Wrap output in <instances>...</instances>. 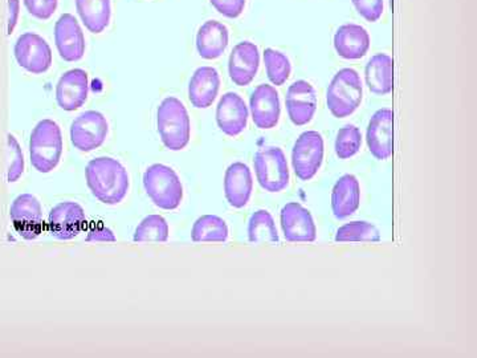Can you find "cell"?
<instances>
[{
	"label": "cell",
	"instance_id": "836d02e7",
	"mask_svg": "<svg viewBox=\"0 0 477 358\" xmlns=\"http://www.w3.org/2000/svg\"><path fill=\"white\" fill-rule=\"evenodd\" d=\"M358 14L368 22H378L385 10L383 0H351Z\"/></svg>",
	"mask_w": 477,
	"mask_h": 358
},
{
	"label": "cell",
	"instance_id": "7a4b0ae2",
	"mask_svg": "<svg viewBox=\"0 0 477 358\" xmlns=\"http://www.w3.org/2000/svg\"><path fill=\"white\" fill-rule=\"evenodd\" d=\"M157 126L163 145L170 151H182L189 145L192 124L186 107L180 100L168 97L161 102L157 111Z\"/></svg>",
	"mask_w": 477,
	"mask_h": 358
},
{
	"label": "cell",
	"instance_id": "ba28073f",
	"mask_svg": "<svg viewBox=\"0 0 477 358\" xmlns=\"http://www.w3.org/2000/svg\"><path fill=\"white\" fill-rule=\"evenodd\" d=\"M108 131L109 125L104 114L96 111H84L70 125V141L80 152H93L105 142Z\"/></svg>",
	"mask_w": 477,
	"mask_h": 358
},
{
	"label": "cell",
	"instance_id": "8fae6325",
	"mask_svg": "<svg viewBox=\"0 0 477 358\" xmlns=\"http://www.w3.org/2000/svg\"><path fill=\"white\" fill-rule=\"evenodd\" d=\"M15 230L25 239H36L43 231V211L36 196L23 194L15 199L10 210Z\"/></svg>",
	"mask_w": 477,
	"mask_h": 358
},
{
	"label": "cell",
	"instance_id": "d4e9b609",
	"mask_svg": "<svg viewBox=\"0 0 477 358\" xmlns=\"http://www.w3.org/2000/svg\"><path fill=\"white\" fill-rule=\"evenodd\" d=\"M228 46V28L216 20H207L197 35V49L201 58L215 60Z\"/></svg>",
	"mask_w": 477,
	"mask_h": 358
},
{
	"label": "cell",
	"instance_id": "e575fe53",
	"mask_svg": "<svg viewBox=\"0 0 477 358\" xmlns=\"http://www.w3.org/2000/svg\"><path fill=\"white\" fill-rule=\"evenodd\" d=\"M26 7L32 16L48 20L57 10V0H25Z\"/></svg>",
	"mask_w": 477,
	"mask_h": 358
},
{
	"label": "cell",
	"instance_id": "2e32d148",
	"mask_svg": "<svg viewBox=\"0 0 477 358\" xmlns=\"http://www.w3.org/2000/svg\"><path fill=\"white\" fill-rule=\"evenodd\" d=\"M254 124L259 129H272L279 124L280 97L276 88L262 84L254 90L250 101Z\"/></svg>",
	"mask_w": 477,
	"mask_h": 358
},
{
	"label": "cell",
	"instance_id": "277c9868",
	"mask_svg": "<svg viewBox=\"0 0 477 358\" xmlns=\"http://www.w3.org/2000/svg\"><path fill=\"white\" fill-rule=\"evenodd\" d=\"M364 99V87L358 72L344 68L336 73L332 83L327 88V110L337 119L349 117L358 110Z\"/></svg>",
	"mask_w": 477,
	"mask_h": 358
},
{
	"label": "cell",
	"instance_id": "6da1fadb",
	"mask_svg": "<svg viewBox=\"0 0 477 358\" xmlns=\"http://www.w3.org/2000/svg\"><path fill=\"white\" fill-rule=\"evenodd\" d=\"M88 187L101 204H121L129 192L127 169L110 157H99L90 161L85 169Z\"/></svg>",
	"mask_w": 477,
	"mask_h": 358
},
{
	"label": "cell",
	"instance_id": "1f68e13d",
	"mask_svg": "<svg viewBox=\"0 0 477 358\" xmlns=\"http://www.w3.org/2000/svg\"><path fill=\"white\" fill-rule=\"evenodd\" d=\"M362 145L361 131L356 125H345L336 138V154L339 160H349L359 152Z\"/></svg>",
	"mask_w": 477,
	"mask_h": 358
},
{
	"label": "cell",
	"instance_id": "7c38bea8",
	"mask_svg": "<svg viewBox=\"0 0 477 358\" xmlns=\"http://www.w3.org/2000/svg\"><path fill=\"white\" fill-rule=\"evenodd\" d=\"M52 237L60 240H70L78 237L87 226L84 208L76 202H63L52 208L48 219Z\"/></svg>",
	"mask_w": 477,
	"mask_h": 358
},
{
	"label": "cell",
	"instance_id": "ffe728a7",
	"mask_svg": "<svg viewBox=\"0 0 477 358\" xmlns=\"http://www.w3.org/2000/svg\"><path fill=\"white\" fill-rule=\"evenodd\" d=\"M221 76L213 67H201L195 70L189 84V100L192 107L207 110L218 96Z\"/></svg>",
	"mask_w": 477,
	"mask_h": 358
},
{
	"label": "cell",
	"instance_id": "d6a6232c",
	"mask_svg": "<svg viewBox=\"0 0 477 358\" xmlns=\"http://www.w3.org/2000/svg\"><path fill=\"white\" fill-rule=\"evenodd\" d=\"M8 152H10L13 160L8 166L7 179L8 182H16L25 172V160H23V153L20 151L19 143L11 134L8 136Z\"/></svg>",
	"mask_w": 477,
	"mask_h": 358
},
{
	"label": "cell",
	"instance_id": "d6986e66",
	"mask_svg": "<svg viewBox=\"0 0 477 358\" xmlns=\"http://www.w3.org/2000/svg\"><path fill=\"white\" fill-rule=\"evenodd\" d=\"M89 85L84 69H70L64 73L57 87V101L61 110H80L88 99Z\"/></svg>",
	"mask_w": 477,
	"mask_h": 358
},
{
	"label": "cell",
	"instance_id": "603a6c76",
	"mask_svg": "<svg viewBox=\"0 0 477 358\" xmlns=\"http://www.w3.org/2000/svg\"><path fill=\"white\" fill-rule=\"evenodd\" d=\"M365 79L366 85L374 95H390L394 90L393 58L386 54L374 55L366 66Z\"/></svg>",
	"mask_w": 477,
	"mask_h": 358
},
{
	"label": "cell",
	"instance_id": "3957f363",
	"mask_svg": "<svg viewBox=\"0 0 477 358\" xmlns=\"http://www.w3.org/2000/svg\"><path fill=\"white\" fill-rule=\"evenodd\" d=\"M63 154V136L60 126L52 120H43L35 126L29 141L31 163L39 173L57 169Z\"/></svg>",
	"mask_w": 477,
	"mask_h": 358
},
{
	"label": "cell",
	"instance_id": "8992f818",
	"mask_svg": "<svg viewBox=\"0 0 477 358\" xmlns=\"http://www.w3.org/2000/svg\"><path fill=\"white\" fill-rule=\"evenodd\" d=\"M254 172L260 186L269 193H280L289 184L285 154L280 148L269 146L254 154Z\"/></svg>",
	"mask_w": 477,
	"mask_h": 358
},
{
	"label": "cell",
	"instance_id": "5b68a950",
	"mask_svg": "<svg viewBox=\"0 0 477 358\" xmlns=\"http://www.w3.org/2000/svg\"><path fill=\"white\" fill-rule=\"evenodd\" d=\"M143 186L155 206L162 210H175L183 199V186L171 167L155 163L143 174Z\"/></svg>",
	"mask_w": 477,
	"mask_h": 358
},
{
	"label": "cell",
	"instance_id": "9c48e42d",
	"mask_svg": "<svg viewBox=\"0 0 477 358\" xmlns=\"http://www.w3.org/2000/svg\"><path fill=\"white\" fill-rule=\"evenodd\" d=\"M15 58L22 68L34 75H42L52 66V51L49 44L34 32L23 34L15 44Z\"/></svg>",
	"mask_w": 477,
	"mask_h": 358
},
{
	"label": "cell",
	"instance_id": "4316f807",
	"mask_svg": "<svg viewBox=\"0 0 477 358\" xmlns=\"http://www.w3.org/2000/svg\"><path fill=\"white\" fill-rule=\"evenodd\" d=\"M192 239L194 242H225L228 227L223 219L216 216H203L192 226Z\"/></svg>",
	"mask_w": 477,
	"mask_h": 358
},
{
	"label": "cell",
	"instance_id": "4dcf8cb0",
	"mask_svg": "<svg viewBox=\"0 0 477 358\" xmlns=\"http://www.w3.org/2000/svg\"><path fill=\"white\" fill-rule=\"evenodd\" d=\"M264 63L269 80L276 87L286 83L291 76V61L285 55L276 49L267 48L264 51Z\"/></svg>",
	"mask_w": 477,
	"mask_h": 358
},
{
	"label": "cell",
	"instance_id": "4fadbf2b",
	"mask_svg": "<svg viewBox=\"0 0 477 358\" xmlns=\"http://www.w3.org/2000/svg\"><path fill=\"white\" fill-rule=\"evenodd\" d=\"M55 43L58 54L68 63L81 60L85 54V37L83 29L73 15H61L55 26Z\"/></svg>",
	"mask_w": 477,
	"mask_h": 358
},
{
	"label": "cell",
	"instance_id": "d590c367",
	"mask_svg": "<svg viewBox=\"0 0 477 358\" xmlns=\"http://www.w3.org/2000/svg\"><path fill=\"white\" fill-rule=\"evenodd\" d=\"M219 14L230 19H236L243 14L247 0H210Z\"/></svg>",
	"mask_w": 477,
	"mask_h": 358
},
{
	"label": "cell",
	"instance_id": "83f0119b",
	"mask_svg": "<svg viewBox=\"0 0 477 358\" xmlns=\"http://www.w3.org/2000/svg\"><path fill=\"white\" fill-rule=\"evenodd\" d=\"M248 239L251 243H279L276 225L267 210H259L248 222Z\"/></svg>",
	"mask_w": 477,
	"mask_h": 358
},
{
	"label": "cell",
	"instance_id": "9a60e30c",
	"mask_svg": "<svg viewBox=\"0 0 477 358\" xmlns=\"http://www.w3.org/2000/svg\"><path fill=\"white\" fill-rule=\"evenodd\" d=\"M286 111L296 126L309 124L317 110L315 88L306 80L295 81L286 93Z\"/></svg>",
	"mask_w": 477,
	"mask_h": 358
},
{
	"label": "cell",
	"instance_id": "74e56055",
	"mask_svg": "<svg viewBox=\"0 0 477 358\" xmlns=\"http://www.w3.org/2000/svg\"><path fill=\"white\" fill-rule=\"evenodd\" d=\"M8 5H10V29L8 31H13L15 25H16L17 15H19V0H8Z\"/></svg>",
	"mask_w": 477,
	"mask_h": 358
},
{
	"label": "cell",
	"instance_id": "8d00e7d4",
	"mask_svg": "<svg viewBox=\"0 0 477 358\" xmlns=\"http://www.w3.org/2000/svg\"><path fill=\"white\" fill-rule=\"evenodd\" d=\"M88 243L90 242H105L114 243L116 242V237H114L113 231L110 228L105 227L104 225L93 226L90 228L89 233L87 237Z\"/></svg>",
	"mask_w": 477,
	"mask_h": 358
},
{
	"label": "cell",
	"instance_id": "cb8c5ba5",
	"mask_svg": "<svg viewBox=\"0 0 477 358\" xmlns=\"http://www.w3.org/2000/svg\"><path fill=\"white\" fill-rule=\"evenodd\" d=\"M361 204V187L358 179L351 174H345L333 187L332 210L336 218L345 219L353 216Z\"/></svg>",
	"mask_w": 477,
	"mask_h": 358
},
{
	"label": "cell",
	"instance_id": "f1b7e54d",
	"mask_svg": "<svg viewBox=\"0 0 477 358\" xmlns=\"http://www.w3.org/2000/svg\"><path fill=\"white\" fill-rule=\"evenodd\" d=\"M169 239V225L161 216H149L140 223L134 233V242L163 243Z\"/></svg>",
	"mask_w": 477,
	"mask_h": 358
},
{
	"label": "cell",
	"instance_id": "e0dca14e",
	"mask_svg": "<svg viewBox=\"0 0 477 358\" xmlns=\"http://www.w3.org/2000/svg\"><path fill=\"white\" fill-rule=\"evenodd\" d=\"M248 114L244 100L238 93L228 92L216 107V122L224 134L236 137L247 128Z\"/></svg>",
	"mask_w": 477,
	"mask_h": 358
},
{
	"label": "cell",
	"instance_id": "30bf717a",
	"mask_svg": "<svg viewBox=\"0 0 477 358\" xmlns=\"http://www.w3.org/2000/svg\"><path fill=\"white\" fill-rule=\"evenodd\" d=\"M368 151L378 161H386L394 154V111L390 108L377 111L368 121L366 133Z\"/></svg>",
	"mask_w": 477,
	"mask_h": 358
},
{
	"label": "cell",
	"instance_id": "44dd1931",
	"mask_svg": "<svg viewBox=\"0 0 477 358\" xmlns=\"http://www.w3.org/2000/svg\"><path fill=\"white\" fill-rule=\"evenodd\" d=\"M254 181L250 167L243 163L228 166L224 177V194L228 204L235 208H243L250 201Z\"/></svg>",
	"mask_w": 477,
	"mask_h": 358
},
{
	"label": "cell",
	"instance_id": "484cf974",
	"mask_svg": "<svg viewBox=\"0 0 477 358\" xmlns=\"http://www.w3.org/2000/svg\"><path fill=\"white\" fill-rule=\"evenodd\" d=\"M76 8L85 27L92 34H101L112 17L110 0H76Z\"/></svg>",
	"mask_w": 477,
	"mask_h": 358
},
{
	"label": "cell",
	"instance_id": "ac0fdd59",
	"mask_svg": "<svg viewBox=\"0 0 477 358\" xmlns=\"http://www.w3.org/2000/svg\"><path fill=\"white\" fill-rule=\"evenodd\" d=\"M260 66L259 48L256 44L242 42L233 49L228 61L231 80L238 87L253 83Z\"/></svg>",
	"mask_w": 477,
	"mask_h": 358
},
{
	"label": "cell",
	"instance_id": "f546056e",
	"mask_svg": "<svg viewBox=\"0 0 477 358\" xmlns=\"http://www.w3.org/2000/svg\"><path fill=\"white\" fill-rule=\"evenodd\" d=\"M380 234L376 226L368 222H351L338 228L336 242H379Z\"/></svg>",
	"mask_w": 477,
	"mask_h": 358
},
{
	"label": "cell",
	"instance_id": "5bb4252c",
	"mask_svg": "<svg viewBox=\"0 0 477 358\" xmlns=\"http://www.w3.org/2000/svg\"><path fill=\"white\" fill-rule=\"evenodd\" d=\"M280 222L284 237L288 242H315L317 237L312 214L296 202L283 207Z\"/></svg>",
	"mask_w": 477,
	"mask_h": 358
},
{
	"label": "cell",
	"instance_id": "7402d4cb",
	"mask_svg": "<svg viewBox=\"0 0 477 358\" xmlns=\"http://www.w3.org/2000/svg\"><path fill=\"white\" fill-rule=\"evenodd\" d=\"M335 48L338 56L347 60H358L370 48V37L362 26L344 25L335 35Z\"/></svg>",
	"mask_w": 477,
	"mask_h": 358
},
{
	"label": "cell",
	"instance_id": "52a82bcc",
	"mask_svg": "<svg viewBox=\"0 0 477 358\" xmlns=\"http://www.w3.org/2000/svg\"><path fill=\"white\" fill-rule=\"evenodd\" d=\"M324 160V140L318 132H304L295 142L292 151V165L297 178L301 181H310L321 165Z\"/></svg>",
	"mask_w": 477,
	"mask_h": 358
}]
</instances>
